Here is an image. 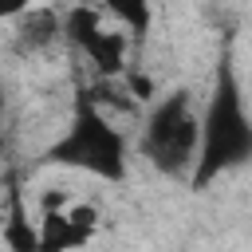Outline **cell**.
<instances>
[{
  "label": "cell",
  "instance_id": "cell-1",
  "mask_svg": "<svg viewBox=\"0 0 252 252\" xmlns=\"http://www.w3.org/2000/svg\"><path fill=\"white\" fill-rule=\"evenodd\" d=\"M248 158H252V118L244 110V94H240L232 67L220 63L209 110L201 118V150H197V165L189 173L193 189H205L213 177L244 165Z\"/></svg>",
  "mask_w": 252,
  "mask_h": 252
},
{
  "label": "cell",
  "instance_id": "cell-2",
  "mask_svg": "<svg viewBox=\"0 0 252 252\" xmlns=\"http://www.w3.org/2000/svg\"><path fill=\"white\" fill-rule=\"evenodd\" d=\"M47 161L71 165V169H83V173H94V177H102V181H122V177H126V138H122V130H118L98 106H91L87 94L79 91L71 126H67V134L47 150Z\"/></svg>",
  "mask_w": 252,
  "mask_h": 252
},
{
  "label": "cell",
  "instance_id": "cell-3",
  "mask_svg": "<svg viewBox=\"0 0 252 252\" xmlns=\"http://www.w3.org/2000/svg\"><path fill=\"white\" fill-rule=\"evenodd\" d=\"M201 150V118L193 110L189 91L165 94L150 114L142 130V154L146 161L165 177H189Z\"/></svg>",
  "mask_w": 252,
  "mask_h": 252
},
{
  "label": "cell",
  "instance_id": "cell-4",
  "mask_svg": "<svg viewBox=\"0 0 252 252\" xmlns=\"http://www.w3.org/2000/svg\"><path fill=\"white\" fill-rule=\"evenodd\" d=\"M83 55H87V59L94 63V71L110 83L114 75L126 71V32H118V28H102L98 39H94Z\"/></svg>",
  "mask_w": 252,
  "mask_h": 252
},
{
  "label": "cell",
  "instance_id": "cell-5",
  "mask_svg": "<svg viewBox=\"0 0 252 252\" xmlns=\"http://www.w3.org/2000/svg\"><path fill=\"white\" fill-rule=\"evenodd\" d=\"M39 252H75L87 244V236L67 220V209L63 213H43L39 217Z\"/></svg>",
  "mask_w": 252,
  "mask_h": 252
},
{
  "label": "cell",
  "instance_id": "cell-6",
  "mask_svg": "<svg viewBox=\"0 0 252 252\" xmlns=\"http://www.w3.org/2000/svg\"><path fill=\"white\" fill-rule=\"evenodd\" d=\"M59 32H63L79 51H87V47L98 39V32H102V12H98V8H91V4H75V8H67V12H63Z\"/></svg>",
  "mask_w": 252,
  "mask_h": 252
},
{
  "label": "cell",
  "instance_id": "cell-7",
  "mask_svg": "<svg viewBox=\"0 0 252 252\" xmlns=\"http://www.w3.org/2000/svg\"><path fill=\"white\" fill-rule=\"evenodd\" d=\"M4 244L12 252H39V228L32 224V217L24 213V201L20 193H12V205H8V220H4Z\"/></svg>",
  "mask_w": 252,
  "mask_h": 252
},
{
  "label": "cell",
  "instance_id": "cell-8",
  "mask_svg": "<svg viewBox=\"0 0 252 252\" xmlns=\"http://www.w3.org/2000/svg\"><path fill=\"white\" fill-rule=\"evenodd\" d=\"M20 16H24V24H20V47L24 51H39L59 35V16L51 8H35V12L24 8Z\"/></svg>",
  "mask_w": 252,
  "mask_h": 252
},
{
  "label": "cell",
  "instance_id": "cell-9",
  "mask_svg": "<svg viewBox=\"0 0 252 252\" xmlns=\"http://www.w3.org/2000/svg\"><path fill=\"white\" fill-rule=\"evenodd\" d=\"M122 87H126V94H130V102H150L154 94H158V87H154V79L150 75H142V71H122Z\"/></svg>",
  "mask_w": 252,
  "mask_h": 252
},
{
  "label": "cell",
  "instance_id": "cell-10",
  "mask_svg": "<svg viewBox=\"0 0 252 252\" xmlns=\"http://www.w3.org/2000/svg\"><path fill=\"white\" fill-rule=\"evenodd\" d=\"M106 12H110V16H118V20H126L134 35H142V32L150 28V8H146V4H110Z\"/></svg>",
  "mask_w": 252,
  "mask_h": 252
},
{
  "label": "cell",
  "instance_id": "cell-11",
  "mask_svg": "<svg viewBox=\"0 0 252 252\" xmlns=\"http://www.w3.org/2000/svg\"><path fill=\"white\" fill-rule=\"evenodd\" d=\"M67 220L91 240L94 236V228H98V209L94 205H67Z\"/></svg>",
  "mask_w": 252,
  "mask_h": 252
},
{
  "label": "cell",
  "instance_id": "cell-12",
  "mask_svg": "<svg viewBox=\"0 0 252 252\" xmlns=\"http://www.w3.org/2000/svg\"><path fill=\"white\" fill-rule=\"evenodd\" d=\"M71 205V197L63 193V189H47L43 197H39V213H63Z\"/></svg>",
  "mask_w": 252,
  "mask_h": 252
},
{
  "label": "cell",
  "instance_id": "cell-13",
  "mask_svg": "<svg viewBox=\"0 0 252 252\" xmlns=\"http://www.w3.org/2000/svg\"><path fill=\"white\" fill-rule=\"evenodd\" d=\"M24 4H0V16H20Z\"/></svg>",
  "mask_w": 252,
  "mask_h": 252
},
{
  "label": "cell",
  "instance_id": "cell-14",
  "mask_svg": "<svg viewBox=\"0 0 252 252\" xmlns=\"http://www.w3.org/2000/svg\"><path fill=\"white\" fill-rule=\"evenodd\" d=\"M4 110H8V94L0 91V122H4Z\"/></svg>",
  "mask_w": 252,
  "mask_h": 252
},
{
  "label": "cell",
  "instance_id": "cell-15",
  "mask_svg": "<svg viewBox=\"0 0 252 252\" xmlns=\"http://www.w3.org/2000/svg\"><path fill=\"white\" fill-rule=\"evenodd\" d=\"M4 150H8V142H4V134H0V158H4Z\"/></svg>",
  "mask_w": 252,
  "mask_h": 252
}]
</instances>
